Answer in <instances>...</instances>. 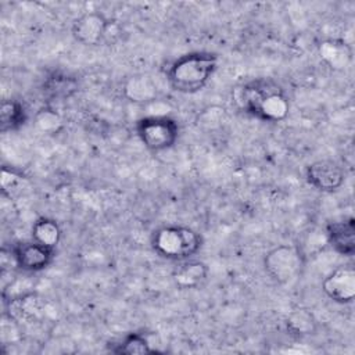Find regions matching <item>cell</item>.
<instances>
[{
  "label": "cell",
  "mask_w": 355,
  "mask_h": 355,
  "mask_svg": "<svg viewBox=\"0 0 355 355\" xmlns=\"http://www.w3.org/2000/svg\"><path fill=\"white\" fill-rule=\"evenodd\" d=\"M237 98L245 114L262 122H282L290 112V100L286 90L269 78H257L244 83Z\"/></svg>",
  "instance_id": "1"
},
{
  "label": "cell",
  "mask_w": 355,
  "mask_h": 355,
  "mask_svg": "<svg viewBox=\"0 0 355 355\" xmlns=\"http://www.w3.org/2000/svg\"><path fill=\"white\" fill-rule=\"evenodd\" d=\"M218 68V55L207 50H194L179 55L166 69L169 86L182 94L201 92Z\"/></svg>",
  "instance_id": "2"
},
{
  "label": "cell",
  "mask_w": 355,
  "mask_h": 355,
  "mask_svg": "<svg viewBox=\"0 0 355 355\" xmlns=\"http://www.w3.org/2000/svg\"><path fill=\"white\" fill-rule=\"evenodd\" d=\"M150 245L158 257L182 262L193 258L201 250L202 237L184 225H164L151 233Z\"/></svg>",
  "instance_id": "3"
},
{
  "label": "cell",
  "mask_w": 355,
  "mask_h": 355,
  "mask_svg": "<svg viewBox=\"0 0 355 355\" xmlns=\"http://www.w3.org/2000/svg\"><path fill=\"white\" fill-rule=\"evenodd\" d=\"M136 133L143 146L151 153L172 148L179 139V123L169 115H146L136 121Z\"/></svg>",
  "instance_id": "4"
},
{
  "label": "cell",
  "mask_w": 355,
  "mask_h": 355,
  "mask_svg": "<svg viewBox=\"0 0 355 355\" xmlns=\"http://www.w3.org/2000/svg\"><path fill=\"white\" fill-rule=\"evenodd\" d=\"M302 266V257L297 247L279 244L270 248L263 257V269L266 275L277 284L291 282Z\"/></svg>",
  "instance_id": "5"
},
{
  "label": "cell",
  "mask_w": 355,
  "mask_h": 355,
  "mask_svg": "<svg viewBox=\"0 0 355 355\" xmlns=\"http://www.w3.org/2000/svg\"><path fill=\"white\" fill-rule=\"evenodd\" d=\"M115 22L101 11H85L71 25L72 37L82 46H98L108 39Z\"/></svg>",
  "instance_id": "6"
},
{
  "label": "cell",
  "mask_w": 355,
  "mask_h": 355,
  "mask_svg": "<svg viewBox=\"0 0 355 355\" xmlns=\"http://www.w3.org/2000/svg\"><path fill=\"white\" fill-rule=\"evenodd\" d=\"M12 263L24 272H40L49 268L55 258V248L43 245L35 240L15 243L10 248Z\"/></svg>",
  "instance_id": "7"
},
{
  "label": "cell",
  "mask_w": 355,
  "mask_h": 355,
  "mask_svg": "<svg viewBox=\"0 0 355 355\" xmlns=\"http://www.w3.org/2000/svg\"><path fill=\"white\" fill-rule=\"evenodd\" d=\"M305 180L311 187L322 193H334L345 182V172L333 159H318L306 165Z\"/></svg>",
  "instance_id": "8"
},
{
  "label": "cell",
  "mask_w": 355,
  "mask_h": 355,
  "mask_svg": "<svg viewBox=\"0 0 355 355\" xmlns=\"http://www.w3.org/2000/svg\"><path fill=\"white\" fill-rule=\"evenodd\" d=\"M322 291L338 305L352 304L355 298V269L351 265L337 266L324 276Z\"/></svg>",
  "instance_id": "9"
},
{
  "label": "cell",
  "mask_w": 355,
  "mask_h": 355,
  "mask_svg": "<svg viewBox=\"0 0 355 355\" xmlns=\"http://www.w3.org/2000/svg\"><path fill=\"white\" fill-rule=\"evenodd\" d=\"M326 239L330 247L343 257L355 254V219L352 216L326 225Z\"/></svg>",
  "instance_id": "10"
},
{
  "label": "cell",
  "mask_w": 355,
  "mask_h": 355,
  "mask_svg": "<svg viewBox=\"0 0 355 355\" xmlns=\"http://www.w3.org/2000/svg\"><path fill=\"white\" fill-rule=\"evenodd\" d=\"M208 265L198 259H186L179 262V266L172 273V280L175 286L180 290L197 288L208 277Z\"/></svg>",
  "instance_id": "11"
},
{
  "label": "cell",
  "mask_w": 355,
  "mask_h": 355,
  "mask_svg": "<svg viewBox=\"0 0 355 355\" xmlns=\"http://www.w3.org/2000/svg\"><path fill=\"white\" fill-rule=\"evenodd\" d=\"M78 90V80L64 72L54 71L43 82L42 92L49 100H65Z\"/></svg>",
  "instance_id": "12"
},
{
  "label": "cell",
  "mask_w": 355,
  "mask_h": 355,
  "mask_svg": "<svg viewBox=\"0 0 355 355\" xmlns=\"http://www.w3.org/2000/svg\"><path fill=\"white\" fill-rule=\"evenodd\" d=\"M10 318L29 322L36 319L42 311V301L35 293H24L12 297L8 302Z\"/></svg>",
  "instance_id": "13"
},
{
  "label": "cell",
  "mask_w": 355,
  "mask_h": 355,
  "mask_svg": "<svg viewBox=\"0 0 355 355\" xmlns=\"http://www.w3.org/2000/svg\"><path fill=\"white\" fill-rule=\"evenodd\" d=\"M28 121L25 105L15 98L3 100L0 107V129L3 133L18 130Z\"/></svg>",
  "instance_id": "14"
},
{
  "label": "cell",
  "mask_w": 355,
  "mask_h": 355,
  "mask_svg": "<svg viewBox=\"0 0 355 355\" xmlns=\"http://www.w3.org/2000/svg\"><path fill=\"white\" fill-rule=\"evenodd\" d=\"M61 234L62 230L58 222L49 216L37 218L31 229V239L50 248H57L61 240Z\"/></svg>",
  "instance_id": "15"
},
{
  "label": "cell",
  "mask_w": 355,
  "mask_h": 355,
  "mask_svg": "<svg viewBox=\"0 0 355 355\" xmlns=\"http://www.w3.org/2000/svg\"><path fill=\"white\" fill-rule=\"evenodd\" d=\"M125 93L133 103H150L157 96V86L148 76L137 75L126 82Z\"/></svg>",
  "instance_id": "16"
},
{
  "label": "cell",
  "mask_w": 355,
  "mask_h": 355,
  "mask_svg": "<svg viewBox=\"0 0 355 355\" xmlns=\"http://www.w3.org/2000/svg\"><path fill=\"white\" fill-rule=\"evenodd\" d=\"M320 57L331 67H344L347 61L351 58V50L348 49L347 43L343 40L327 39L320 43Z\"/></svg>",
  "instance_id": "17"
},
{
  "label": "cell",
  "mask_w": 355,
  "mask_h": 355,
  "mask_svg": "<svg viewBox=\"0 0 355 355\" xmlns=\"http://www.w3.org/2000/svg\"><path fill=\"white\" fill-rule=\"evenodd\" d=\"M111 352L119 355H136V354H153L155 349L150 347L147 337L141 333H128L119 343L114 344Z\"/></svg>",
  "instance_id": "18"
},
{
  "label": "cell",
  "mask_w": 355,
  "mask_h": 355,
  "mask_svg": "<svg viewBox=\"0 0 355 355\" xmlns=\"http://www.w3.org/2000/svg\"><path fill=\"white\" fill-rule=\"evenodd\" d=\"M286 326H287V330L291 331V334H295L300 337L309 336V334H313L316 329V319L306 309H295L288 315L286 320Z\"/></svg>",
  "instance_id": "19"
}]
</instances>
